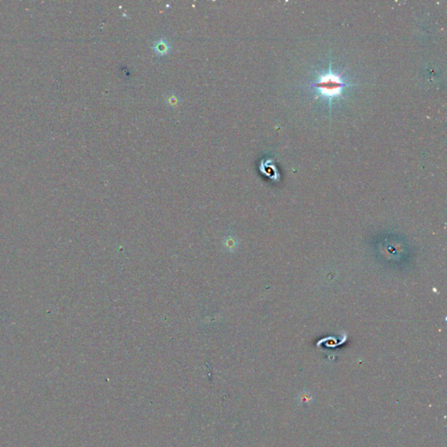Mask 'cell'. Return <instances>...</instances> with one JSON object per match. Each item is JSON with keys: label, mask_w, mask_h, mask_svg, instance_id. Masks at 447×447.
Listing matches in <instances>:
<instances>
[{"label": "cell", "mask_w": 447, "mask_h": 447, "mask_svg": "<svg viewBox=\"0 0 447 447\" xmlns=\"http://www.w3.org/2000/svg\"><path fill=\"white\" fill-rule=\"evenodd\" d=\"M155 50L157 51V53H166L168 50H169V48L167 46L166 43L164 42H161V43L157 44L156 48H155Z\"/></svg>", "instance_id": "cell-2"}, {"label": "cell", "mask_w": 447, "mask_h": 447, "mask_svg": "<svg viewBox=\"0 0 447 447\" xmlns=\"http://www.w3.org/2000/svg\"><path fill=\"white\" fill-rule=\"evenodd\" d=\"M313 86L316 88L319 96L329 100V103H331L333 99L342 96L347 84L342 78V75H338L329 68V71L317 77Z\"/></svg>", "instance_id": "cell-1"}]
</instances>
